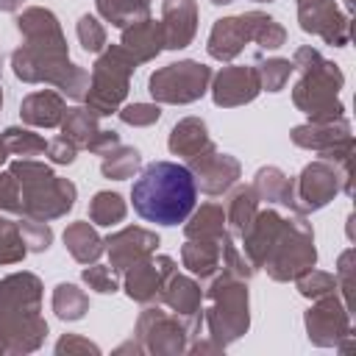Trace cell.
Listing matches in <instances>:
<instances>
[{
	"label": "cell",
	"instance_id": "277c9868",
	"mask_svg": "<svg viewBox=\"0 0 356 356\" xmlns=\"http://www.w3.org/2000/svg\"><path fill=\"white\" fill-rule=\"evenodd\" d=\"M122 120L125 122H153V120H159V108H150V106H128L122 111Z\"/></svg>",
	"mask_w": 356,
	"mask_h": 356
},
{
	"label": "cell",
	"instance_id": "8992f818",
	"mask_svg": "<svg viewBox=\"0 0 356 356\" xmlns=\"http://www.w3.org/2000/svg\"><path fill=\"white\" fill-rule=\"evenodd\" d=\"M0 6H3V8H14V6H17V0H0Z\"/></svg>",
	"mask_w": 356,
	"mask_h": 356
},
{
	"label": "cell",
	"instance_id": "7a4b0ae2",
	"mask_svg": "<svg viewBox=\"0 0 356 356\" xmlns=\"http://www.w3.org/2000/svg\"><path fill=\"white\" fill-rule=\"evenodd\" d=\"M209 78V70L203 64H192V61H184V64H170V70L159 72L150 78V92L159 95V97H170L175 86H189L195 95H203V83Z\"/></svg>",
	"mask_w": 356,
	"mask_h": 356
},
{
	"label": "cell",
	"instance_id": "5b68a950",
	"mask_svg": "<svg viewBox=\"0 0 356 356\" xmlns=\"http://www.w3.org/2000/svg\"><path fill=\"white\" fill-rule=\"evenodd\" d=\"M53 159H56V161H67V164H70V161L75 159L72 145H67V147H64L61 142H56V145H53Z\"/></svg>",
	"mask_w": 356,
	"mask_h": 356
},
{
	"label": "cell",
	"instance_id": "3957f363",
	"mask_svg": "<svg viewBox=\"0 0 356 356\" xmlns=\"http://www.w3.org/2000/svg\"><path fill=\"white\" fill-rule=\"evenodd\" d=\"M81 39H83V47L86 50H97L103 44V31L95 25L92 17H83L81 19Z\"/></svg>",
	"mask_w": 356,
	"mask_h": 356
},
{
	"label": "cell",
	"instance_id": "6da1fadb",
	"mask_svg": "<svg viewBox=\"0 0 356 356\" xmlns=\"http://www.w3.org/2000/svg\"><path fill=\"white\" fill-rule=\"evenodd\" d=\"M197 186L186 167L172 161H153L134 181L131 200L134 211L159 225H178L195 209Z\"/></svg>",
	"mask_w": 356,
	"mask_h": 356
}]
</instances>
